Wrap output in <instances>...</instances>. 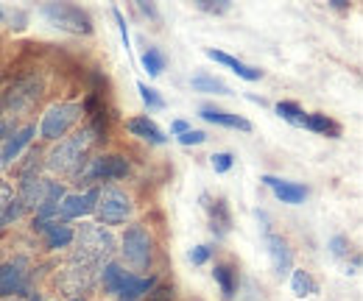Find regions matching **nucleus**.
I'll return each instance as SVG.
<instances>
[{
  "mask_svg": "<svg viewBox=\"0 0 363 301\" xmlns=\"http://www.w3.org/2000/svg\"><path fill=\"white\" fill-rule=\"evenodd\" d=\"M101 140V131L95 126H84L70 137H62L50 151H48L45 168L50 173H59V176H70L76 178V173L84 168V162L90 159L92 145Z\"/></svg>",
  "mask_w": 363,
  "mask_h": 301,
  "instance_id": "obj_1",
  "label": "nucleus"
},
{
  "mask_svg": "<svg viewBox=\"0 0 363 301\" xmlns=\"http://www.w3.org/2000/svg\"><path fill=\"white\" fill-rule=\"evenodd\" d=\"M73 254L70 262H79V265H90V268H104L106 262H112L115 254V234L101 226V223H82L76 229V237H73Z\"/></svg>",
  "mask_w": 363,
  "mask_h": 301,
  "instance_id": "obj_2",
  "label": "nucleus"
},
{
  "mask_svg": "<svg viewBox=\"0 0 363 301\" xmlns=\"http://www.w3.org/2000/svg\"><path fill=\"white\" fill-rule=\"evenodd\" d=\"M101 285L106 293H112L118 301H140L143 296L151 293V288L157 285L154 276H137V273H129L123 265L118 262H106L101 268Z\"/></svg>",
  "mask_w": 363,
  "mask_h": 301,
  "instance_id": "obj_3",
  "label": "nucleus"
},
{
  "mask_svg": "<svg viewBox=\"0 0 363 301\" xmlns=\"http://www.w3.org/2000/svg\"><path fill=\"white\" fill-rule=\"evenodd\" d=\"M43 92H45L43 76L26 73V76L14 79V81L9 84V89H3V112L11 115V118H20V115L31 112V109L40 103Z\"/></svg>",
  "mask_w": 363,
  "mask_h": 301,
  "instance_id": "obj_4",
  "label": "nucleus"
},
{
  "mask_svg": "<svg viewBox=\"0 0 363 301\" xmlns=\"http://www.w3.org/2000/svg\"><path fill=\"white\" fill-rule=\"evenodd\" d=\"M82 115H84L82 103H73V101H62V103L48 106L43 120H40V137L50 140V142H59L67 131L82 120Z\"/></svg>",
  "mask_w": 363,
  "mask_h": 301,
  "instance_id": "obj_5",
  "label": "nucleus"
},
{
  "mask_svg": "<svg viewBox=\"0 0 363 301\" xmlns=\"http://www.w3.org/2000/svg\"><path fill=\"white\" fill-rule=\"evenodd\" d=\"M132 198L121 190V187H115V184H109V187H101V193H98V204H95V217H98V223L101 226H121V223H126L129 217H132Z\"/></svg>",
  "mask_w": 363,
  "mask_h": 301,
  "instance_id": "obj_6",
  "label": "nucleus"
},
{
  "mask_svg": "<svg viewBox=\"0 0 363 301\" xmlns=\"http://www.w3.org/2000/svg\"><path fill=\"white\" fill-rule=\"evenodd\" d=\"M40 11H43V17L53 28H62L67 34H92V20L82 6H73V3H45Z\"/></svg>",
  "mask_w": 363,
  "mask_h": 301,
  "instance_id": "obj_7",
  "label": "nucleus"
},
{
  "mask_svg": "<svg viewBox=\"0 0 363 301\" xmlns=\"http://www.w3.org/2000/svg\"><path fill=\"white\" fill-rule=\"evenodd\" d=\"M129 173V162L118 154H104V157H95L87 159L84 168L76 173V184H84L87 190L98 187V181H112V178H123Z\"/></svg>",
  "mask_w": 363,
  "mask_h": 301,
  "instance_id": "obj_8",
  "label": "nucleus"
},
{
  "mask_svg": "<svg viewBox=\"0 0 363 301\" xmlns=\"http://www.w3.org/2000/svg\"><path fill=\"white\" fill-rule=\"evenodd\" d=\"M121 254H123V259L135 271H148V265L154 259V240H151V232L143 223H135V226H129L123 232V237H121Z\"/></svg>",
  "mask_w": 363,
  "mask_h": 301,
  "instance_id": "obj_9",
  "label": "nucleus"
},
{
  "mask_svg": "<svg viewBox=\"0 0 363 301\" xmlns=\"http://www.w3.org/2000/svg\"><path fill=\"white\" fill-rule=\"evenodd\" d=\"M31 285V265L26 257H14L0 265V301L3 299H20L28 293Z\"/></svg>",
  "mask_w": 363,
  "mask_h": 301,
  "instance_id": "obj_10",
  "label": "nucleus"
},
{
  "mask_svg": "<svg viewBox=\"0 0 363 301\" xmlns=\"http://www.w3.org/2000/svg\"><path fill=\"white\" fill-rule=\"evenodd\" d=\"M101 271L90 265H79V262H67L59 273H56V288L62 293H67L70 299H82V293H87L92 285L98 282Z\"/></svg>",
  "mask_w": 363,
  "mask_h": 301,
  "instance_id": "obj_11",
  "label": "nucleus"
},
{
  "mask_svg": "<svg viewBox=\"0 0 363 301\" xmlns=\"http://www.w3.org/2000/svg\"><path fill=\"white\" fill-rule=\"evenodd\" d=\"M98 193L101 187H90L84 193H70L62 198L59 204V220L67 223V220H79V217H87L95 212V204H98Z\"/></svg>",
  "mask_w": 363,
  "mask_h": 301,
  "instance_id": "obj_12",
  "label": "nucleus"
},
{
  "mask_svg": "<svg viewBox=\"0 0 363 301\" xmlns=\"http://www.w3.org/2000/svg\"><path fill=\"white\" fill-rule=\"evenodd\" d=\"M34 232H40L45 237V249H50V251L67 249L76 237V229L62 223V220H34Z\"/></svg>",
  "mask_w": 363,
  "mask_h": 301,
  "instance_id": "obj_13",
  "label": "nucleus"
},
{
  "mask_svg": "<svg viewBox=\"0 0 363 301\" xmlns=\"http://www.w3.org/2000/svg\"><path fill=\"white\" fill-rule=\"evenodd\" d=\"M34 134H37V126H23V129L11 131L6 140H3V145H0V165H14L17 159H20V154L31 145V140H34Z\"/></svg>",
  "mask_w": 363,
  "mask_h": 301,
  "instance_id": "obj_14",
  "label": "nucleus"
},
{
  "mask_svg": "<svg viewBox=\"0 0 363 301\" xmlns=\"http://www.w3.org/2000/svg\"><path fill=\"white\" fill-rule=\"evenodd\" d=\"M266 251H269V259H272L274 273L285 276L288 271H294V251H291L285 237H279L274 232H266Z\"/></svg>",
  "mask_w": 363,
  "mask_h": 301,
  "instance_id": "obj_15",
  "label": "nucleus"
},
{
  "mask_svg": "<svg viewBox=\"0 0 363 301\" xmlns=\"http://www.w3.org/2000/svg\"><path fill=\"white\" fill-rule=\"evenodd\" d=\"M263 184L272 187L277 201H282V204H302L308 198V187H302L296 181H282L277 176H263Z\"/></svg>",
  "mask_w": 363,
  "mask_h": 301,
  "instance_id": "obj_16",
  "label": "nucleus"
},
{
  "mask_svg": "<svg viewBox=\"0 0 363 301\" xmlns=\"http://www.w3.org/2000/svg\"><path fill=\"white\" fill-rule=\"evenodd\" d=\"M45 190H48V178H43V176H26V178H20L17 198L23 201L26 210H34L37 212V207L45 198Z\"/></svg>",
  "mask_w": 363,
  "mask_h": 301,
  "instance_id": "obj_17",
  "label": "nucleus"
},
{
  "mask_svg": "<svg viewBox=\"0 0 363 301\" xmlns=\"http://www.w3.org/2000/svg\"><path fill=\"white\" fill-rule=\"evenodd\" d=\"M207 56L213 59V62H218V64H224V67H229L238 79H243V81H260V70L257 67H249V64H243L240 59H235V56H229V53H224V50H207Z\"/></svg>",
  "mask_w": 363,
  "mask_h": 301,
  "instance_id": "obj_18",
  "label": "nucleus"
},
{
  "mask_svg": "<svg viewBox=\"0 0 363 301\" xmlns=\"http://www.w3.org/2000/svg\"><path fill=\"white\" fill-rule=\"evenodd\" d=\"M126 129L132 131L135 137H140V140L151 142V145H165V142H168L165 131L160 129L154 120H148V118H129V120H126Z\"/></svg>",
  "mask_w": 363,
  "mask_h": 301,
  "instance_id": "obj_19",
  "label": "nucleus"
},
{
  "mask_svg": "<svg viewBox=\"0 0 363 301\" xmlns=\"http://www.w3.org/2000/svg\"><path fill=\"white\" fill-rule=\"evenodd\" d=\"M207 123H216V126H227V129H238V131H252V123L240 115H229L224 109H216V106H201L199 112Z\"/></svg>",
  "mask_w": 363,
  "mask_h": 301,
  "instance_id": "obj_20",
  "label": "nucleus"
},
{
  "mask_svg": "<svg viewBox=\"0 0 363 301\" xmlns=\"http://www.w3.org/2000/svg\"><path fill=\"white\" fill-rule=\"evenodd\" d=\"M213 276H216V282H218V288H221V296H224V299H232V296H235V288H238V271H235L229 262H218L216 271H213Z\"/></svg>",
  "mask_w": 363,
  "mask_h": 301,
  "instance_id": "obj_21",
  "label": "nucleus"
},
{
  "mask_svg": "<svg viewBox=\"0 0 363 301\" xmlns=\"http://www.w3.org/2000/svg\"><path fill=\"white\" fill-rule=\"evenodd\" d=\"M210 210V217H213V232L218 237H224L232 226V215H229V207L227 201H213V204H204Z\"/></svg>",
  "mask_w": 363,
  "mask_h": 301,
  "instance_id": "obj_22",
  "label": "nucleus"
},
{
  "mask_svg": "<svg viewBox=\"0 0 363 301\" xmlns=\"http://www.w3.org/2000/svg\"><path fill=\"white\" fill-rule=\"evenodd\" d=\"M190 86H193L196 92H204V95H229V86L224 84L221 79L207 76V73L193 76V79H190Z\"/></svg>",
  "mask_w": 363,
  "mask_h": 301,
  "instance_id": "obj_23",
  "label": "nucleus"
},
{
  "mask_svg": "<svg viewBox=\"0 0 363 301\" xmlns=\"http://www.w3.org/2000/svg\"><path fill=\"white\" fill-rule=\"evenodd\" d=\"M277 115H279L282 120H288L291 126H302V129H305L308 112H305L299 103H294V101H279V103H277Z\"/></svg>",
  "mask_w": 363,
  "mask_h": 301,
  "instance_id": "obj_24",
  "label": "nucleus"
},
{
  "mask_svg": "<svg viewBox=\"0 0 363 301\" xmlns=\"http://www.w3.org/2000/svg\"><path fill=\"white\" fill-rule=\"evenodd\" d=\"M291 288H294V293L299 296V299H305V296H313L318 288L316 282H313V276L305 271V268H296L294 273H291Z\"/></svg>",
  "mask_w": 363,
  "mask_h": 301,
  "instance_id": "obj_25",
  "label": "nucleus"
},
{
  "mask_svg": "<svg viewBox=\"0 0 363 301\" xmlns=\"http://www.w3.org/2000/svg\"><path fill=\"white\" fill-rule=\"evenodd\" d=\"M143 67H145V73H148L151 79H157V76L165 70V53H162L160 47H148V50L143 53Z\"/></svg>",
  "mask_w": 363,
  "mask_h": 301,
  "instance_id": "obj_26",
  "label": "nucleus"
},
{
  "mask_svg": "<svg viewBox=\"0 0 363 301\" xmlns=\"http://www.w3.org/2000/svg\"><path fill=\"white\" fill-rule=\"evenodd\" d=\"M305 129L316 131V134H330V137H338L341 129L327 118V115H308V120H305Z\"/></svg>",
  "mask_w": 363,
  "mask_h": 301,
  "instance_id": "obj_27",
  "label": "nucleus"
},
{
  "mask_svg": "<svg viewBox=\"0 0 363 301\" xmlns=\"http://www.w3.org/2000/svg\"><path fill=\"white\" fill-rule=\"evenodd\" d=\"M23 215H26V207H23V201L14 195V198L9 201V207L0 212V234H3V232H6L11 223H17V220H20Z\"/></svg>",
  "mask_w": 363,
  "mask_h": 301,
  "instance_id": "obj_28",
  "label": "nucleus"
},
{
  "mask_svg": "<svg viewBox=\"0 0 363 301\" xmlns=\"http://www.w3.org/2000/svg\"><path fill=\"white\" fill-rule=\"evenodd\" d=\"M137 92H140V98H143V103L148 106V109H165V101H162V95L154 89V86L148 84H137Z\"/></svg>",
  "mask_w": 363,
  "mask_h": 301,
  "instance_id": "obj_29",
  "label": "nucleus"
},
{
  "mask_svg": "<svg viewBox=\"0 0 363 301\" xmlns=\"http://www.w3.org/2000/svg\"><path fill=\"white\" fill-rule=\"evenodd\" d=\"M196 8H201L207 14H227L232 3L229 0H196Z\"/></svg>",
  "mask_w": 363,
  "mask_h": 301,
  "instance_id": "obj_30",
  "label": "nucleus"
},
{
  "mask_svg": "<svg viewBox=\"0 0 363 301\" xmlns=\"http://www.w3.org/2000/svg\"><path fill=\"white\" fill-rule=\"evenodd\" d=\"M210 159H213V171H216V173H227V171H232V165H235V157H232L229 151L213 154Z\"/></svg>",
  "mask_w": 363,
  "mask_h": 301,
  "instance_id": "obj_31",
  "label": "nucleus"
},
{
  "mask_svg": "<svg viewBox=\"0 0 363 301\" xmlns=\"http://www.w3.org/2000/svg\"><path fill=\"white\" fill-rule=\"evenodd\" d=\"M330 251H333V257H338V259L350 257V240H347L344 234H335V237L330 240Z\"/></svg>",
  "mask_w": 363,
  "mask_h": 301,
  "instance_id": "obj_32",
  "label": "nucleus"
},
{
  "mask_svg": "<svg viewBox=\"0 0 363 301\" xmlns=\"http://www.w3.org/2000/svg\"><path fill=\"white\" fill-rule=\"evenodd\" d=\"M210 257H213V249H210V246H196V249H190V254H187V259H190L193 265H204V262H210Z\"/></svg>",
  "mask_w": 363,
  "mask_h": 301,
  "instance_id": "obj_33",
  "label": "nucleus"
},
{
  "mask_svg": "<svg viewBox=\"0 0 363 301\" xmlns=\"http://www.w3.org/2000/svg\"><path fill=\"white\" fill-rule=\"evenodd\" d=\"M179 142L182 145H201V142H207V134L199 129H190L184 131V134H179Z\"/></svg>",
  "mask_w": 363,
  "mask_h": 301,
  "instance_id": "obj_34",
  "label": "nucleus"
},
{
  "mask_svg": "<svg viewBox=\"0 0 363 301\" xmlns=\"http://www.w3.org/2000/svg\"><path fill=\"white\" fill-rule=\"evenodd\" d=\"M148 301H174V288H151V293L145 296Z\"/></svg>",
  "mask_w": 363,
  "mask_h": 301,
  "instance_id": "obj_35",
  "label": "nucleus"
},
{
  "mask_svg": "<svg viewBox=\"0 0 363 301\" xmlns=\"http://www.w3.org/2000/svg\"><path fill=\"white\" fill-rule=\"evenodd\" d=\"M14 198V187L6 181V178H0V212L9 207V201Z\"/></svg>",
  "mask_w": 363,
  "mask_h": 301,
  "instance_id": "obj_36",
  "label": "nucleus"
},
{
  "mask_svg": "<svg viewBox=\"0 0 363 301\" xmlns=\"http://www.w3.org/2000/svg\"><path fill=\"white\" fill-rule=\"evenodd\" d=\"M171 131H174V134H184V131H190V126H187L184 120H174V123H171Z\"/></svg>",
  "mask_w": 363,
  "mask_h": 301,
  "instance_id": "obj_37",
  "label": "nucleus"
},
{
  "mask_svg": "<svg viewBox=\"0 0 363 301\" xmlns=\"http://www.w3.org/2000/svg\"><path fill=\"white\" fill-rule=\"evenodd\" d=\"M11 131H14V126H11L9 120H0V140H6Z\"/></svg>",
  "mask_w": 363,
  "mask_h": 301,
  "instance_id": "obj_38",
  "label": "nucleus"
},
{
  "mask_svg": "<svg viewBox=\"0 0 363 301\" xmlns=\"http://www.w3.org/2000/svg\"><path fill=\"white\" fill-rule=\"evenodd\" d=\"M137 6H140V11H143V14H151V17H157V8H154V6H148V3H137Z\"/></svg>",
  "mask_w": 363,
  "mask_h": 301,
  "instance_id": "obj_39",
  "label": "nucleus"
},
{
  "mask_svg": "<svg viewBox=\"0 0 363 301\" xmlns=\"http://www.w3.org/2000/svg\"><path fill=\"white\" fill-rule=\"evenodd\" d=\"M333 6H335V8H347L350 3H347V0H333Z\"/></svg>",
  "mask_w": 363,
  "mask_h": 301,
  "instance_id": "obj_40",
  "label": "nucleus"
},
{
  "mask_svg": "<svg viewBox=\"0 0 363 301\" xmlns=\"http://www.w3.org/2000/svg\"><path fill=\"white\" fill-rule=\"evenodd\" d=\"M28 301H45V299H43V293H31V296H28Z\"/></svg>",
  "mask_w": 363,
  "mask_h": 301,
  "instance_id": "obj_41",
  "label": "nucleus"
},
{
  "mask_svg": "<svg viewBox=\"0 0 363 301\" xmlns=\"http://www.w3.org/2000/svg\"><path fill=\"white\" fill-rule=\"evenodd\" d=\"M0 115H3V89H0Z\"/></svg>",
  "mask_w": 363,
  "mask_h": 301,
  "instance_id": "obj_42",
  "label": "nucleus"
},
{
  "mask_svg": "<svg viewBox=\"0 0 363 301\" xmlns=\"http://www.w3.org/2000/svg\"><path fill=\"white\" fill-rule=\"evenodd\" d=\"M3 301H23V299H3Z\"/></svg>",
  "mask_w": 363,
  "mask_h": 301,
  "instance_id": "obj_43",
  "label": "nucleus"
},
{
  "mask_svg": "<svg viewBox=\"0 0 363 301\" xmlns=\"http://www.w3.org/2000/svg\"><path fill=\"white\" fill-rule=\"evenodd\" d=\"M67 301H84V299H67Z\"/></svg>",
  "mask_w": 363,
  "mask_h": 301,
  "instance_id": "obj_44",
  "label": "nucleus"
},
{
  "mask_svg": "<svg viewBox=\"0 0 363 301\" xmlns=\"http://www.w3.org/2000/svg\"><path fill=\"white\" fill-rule=\"evenodd\" d=\"M0 23H3V11H0Z\"/></svg>",
  "mask_w": 363,
  "mask_h": 301,
  "instance_id": "obj_45",
  "label": "nucleus"
}]
</instances>
